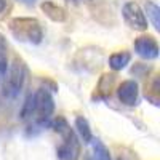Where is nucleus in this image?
<instances>
[{"label": "nucleus", "mask_w": 160, "mask_h": 160, "mask_svg": "<svg viewBox=\"0 0 160 160\" xmlns=\"http://www.w3.org/2000/svg\"><path fill=\"white\" fill-rule=\"evenodd\" d=\"M10 32L21 42L28 43H40L43 38L42 26L35 18H13L10 21Z\"/></svg>", "instance_id": "nucleus-1"}, {"label": "nucleus", "mask_w": 160, "mask_h": 160, "mask_svg": "<svg viewBox=\"0 0 160 160\" xmlns=\"http://www.w3.org/2000/svg\"><path fill=\"white\" fill-rule=\"evenodd\" d=\"M26 77H28V68H26L24 61L15 58L3 80V96L8 99H15L16 96H19L26 83Z\"/></svg>", "instance_id": "nucleus-2"}, {"label": "nucleus", "mask_w": 160, "mask_h": 160, "mask_svg": "<svg viewBox=\"0 0 160 160\" xmlns=\"http://www.w3.org/2000/svg\"><path fill=\"white\" fill-rule=\"evenodd\" d=\"M35 101V114H34V123L37 128H47L51 127V114L55 111V101H53L51 93L47 88H40L34 93Z\"/></svg>", "instance_id": "nucleus-3"}, {"label": "nucleus", "mask_w": 160, "mask_h": 160, "mask_svg": "<svg viewBox=\"0 0 160 160\" xmlns=\"http://www.w3.org/2000/svg\"><path fill=\"white\" fill-rule=\"evenodd\" d=\"M122 16L131 29L141 32L148 29V18H146L142 8L136 2H127L122 8Z\"/></svg>", "instance_id": "nucleus-4"}, {"label": "nucleus", "mask_w": 160, "mask_h": 160, "mask_svg": "<svg viewBox=\"0 0 160 160\" xmlns=\"http://www.w3.org/2000/svg\"><path fill=\"white\" fill-rule=\"evenodd\" d=\"M80 154V141L74 130H68L62 135V144L58 148L59 160H77Z\"/></svg>", "instance_id": "nucleus-5"}, {"label": "nucleus", "mask_w": 160, "mask_h": 160, "mask_svg": "<svg viewBox=\"0 0 160 160\" xmlns=\"http://www.w3.org/2000/svg\"><path fill=\"white\" fill-rule=\"evenodd\" d=\"M135 51L144 59H155L158 56V43L152 35H141L135 40Z\"/></svg>", "instance_id": "nucleus-6"}, {"label": "nucleus", "mask_w": 160, "mask_h": 160, "mask_svg": "<svg viewBox=\"0 0 160 160\" xmlns=\"http://www.w3.org/2000/svg\"><path fill=\"white\" fill-rule=\"evenodd\" d=\"M138 95H139V90L135 80H125L117 88V96L120 102L125 106H135L138 102Z\"/></svg>", "instance_id": "nucleus-7"}, {"label": "nucleus", "mask_w": 160, "mask_h": 160, "mask_svg": "<svg viewBox=\"0 0 160 160\" xmlns=\"http://www.w3.org/2000/svg\"><path fill=\"white\" fill-rule=\"evenodd\" d=\"M40 8H42V11L45 13V15L51 19V21H56V22H62L66 19V11L62 7L53 3V2H42V5H40Z\"/></svg>", "instance_id": "nucleus-8"}, {"label": "nucleus", "mask_w": 160, "mask_h": 160, "mask_svg": "<svg viewBox=\"0 0 160 160\" xmlns=\"http://www.w3.org/2000/svg\"><path fill=\"white\" fill-rule=\"evenodd\" d=\"M75 130L78 133L80 139H82L85 144H90L93 141V133H91V128H90V123L88 120L82 115L75 117Z\"/></svg>", "instance_id": "nucleus-9"}, {"label": "nucleus", "mask_w": 160, "mask_h": 160, "mask_svg": "<svg viewBox=\"0 0 160 160\" xmlns=\"http://www.w3.org/2000/svg\"><path fill=\"white\" fill-rule=\"evenodd\" d=\"M130 59H131V56L128 51H117L114 55H111V58H109V68L112 71H122L127 68Z\"/></svg>", "instance_id": "nucleus-10"}, {"label": "nucleus", "mask_w": 160, "mask_h": 160, "mask_svg": "<svg viewBox=\"0 0 160 160\" xmlns=\"http://www.w3.org/2000/svg\"><path fill=\"white\" fill-rule=\"evenodd\" d=\"M144 8H146V13H148V18L151 19L152 26L158 31L160 29V8H158V5L151 2V0H148L146 5H144ZM146 13H144V15H146Z\"/></svg>", "instance_id": "nucleus-11"}, {"label": "nucleus", "mask_w": 160, "mask_h": 160, "mask_svg": "<svg viewBox=\"0 0 160 160\" xmlns=\"http://www.w3.org/2000/svg\"><path fill=\"white\" fill-rule=\"evenodd\" d=\"M35 114V101H34V93L26 98L22 108H21V112H19V118L21 120H31Z\"/></svg>", "instance_id": "nucleus-12"}, {"label": "nucleus", "mask_w": 160, "mask_h": 160, "mask_svg": "<svg viewBox=\"0 0 160 160\" xmlns=\"http://www.w3.org/2000/svg\"><path fill=\"white\" fill-rule=\"evenodd\" d=\"M93 152H95V158L96 160H112L109 149L99 141V139H93Z\"/></svg>", "instance_id": "nucleus-13"}, {"label": "nucleus", "mask_w": 160, "mask_h": 160, "mask_svg": "<svg viewBox=\"0 0 160 160\" xmlns=\"http://www.w3.org/2000/svg\"><path fill=\"white\" fill-rule=\"evenodd\" d=\"M7 72H8V61L5 56L0 58V83H3V80L7 77Z\"/></svg>", "instance_id": "nucleus-14"}, {"label": "nucleus", "mask_w": 160, "mask_h": 160, "mask_svg": "<svg viewBox=\"0 0 160 160\" xmlns=\"http://www.w3.org/2000/svg\"><path fill=\"white\" fill-rule=\"evenodd\" d=\"M5 51H7V42H5V37L0 34V58L3 56Z\"/></svg>", "instance_id": "nucleus-15"}, {"label": "nucleus", "mask_w": 160, "mask_h": 160, "mask_svg": "<svg viewBox=\"0 0 160 160\" xmlns=\"http://www.w3.org/2000/svg\"><path fill=\"white\" fill-rule=\"evenodd\" d=\"M5 7H7V0H0V13H3Z\"/></svg>", "instance_id": "nucleus-16"}, {"label": "nucleus", "mask_w": 160, "mask_h": 160, "mask_svg": "<svg viewBox=\"0 0 160 160\" xmlns=\"http://www.w3.org/2000/svg\"><path fill=\"white\" fill-rule=\"evenodd\" d=\"M19 2H22V3H28V5H32L35 0H19Z\"/></svg>", "instance_id": "nucleus-17"}]
</instances>
